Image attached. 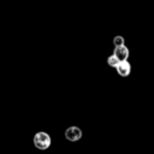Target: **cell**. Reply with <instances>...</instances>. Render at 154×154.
Wrapping results in <instances>:
<instances>
[{"instance_id": "6da1fadb", "label": "cell", "mask_w": 154, "mask_h": 154, "mask_svg": "<svg viewBox=\"0 0 154 154\" xmlns=\"http://www.w3.org/2000/svg\"><path fill=\"white\" fill-rule=\"evenodd\" d=\"M32 142H34V146L40 149V150H46L49 148L51 146V136L47 134V132H43V131H40V132H36L34 135V138H32Z\"/></svg>"}, {"instance_id": "7a4b0ae2", "label": "cell", "mask_w": 154, "mask_h": 154, "mask_svg": "<svg viewBox=\"0 0 154 154\" xmlns=\"http://www.w3.org/2000/svg\"><path fill=\"white\" fill-rule=\"evenodd\" d=\"M83 132L78 126H69L65 130V137L70 142H77L82 138Z\"/></svg>"}, {"instance_id": "3957f363", "label": "cell", "mask_w": 154, "mask_h": 154, "mask_svg": "<svg viewBox=\"0 0 154 154\" xmlns=\"http://www.w3.org/2000/svg\"><path fill=\"white\" fill-rule=\"evenodd\" d=\"M116 70H117V72L120 77H128L131 73V65L128 60H124V61H120L117 65Z\"/></svg>"}, {"instance_id": "277c9868", "label": "cell", "mask_w": 154, "mask_h": 154, "mask_svg": "<svg viewBox=\"0 0 154 154\" xmlns=\"http://www.w3.org/2000/svg\"><path fill=\"white\" fill-rule=\"evenodd\" d=\"M129 49L128 47L124 45V46H119V47H116L114 51H113V55L119 60V61H124V60H128L129 58Z\"/></svg>"}, {"instance_id": "5b68a950", "label": "cell", "mask_w": 154, "mask_h": 154, "mask_svg": "<svg viewBox=\"0 0 154 154\" xmlns=\"http://www.w3.org/2000/svg\"><path fill=\"white\" fill-rule=\"evenodd\" d=\"M113 45L114 47H119V46H124L125 45V40L122 35H117L113 37Z\"/></svg>"}, {"instance_id": "8992f818", "label": "cell", "mask_w": 154, "mask_h": 154, "mask_svg": "<svg viewBox=\"0 0 154 154\" xmlns=\"http://www.w3.org/2000/svg\"><path fill=\"white\" fill-rule=\"evenodd\" d=\"M119 63H120V61H119V60H118L113 54H112V55H109V57L107 58V65H108V66H111V67H114V69H116V67H117V65H118Z\"/></svg>"}]
</instances>
